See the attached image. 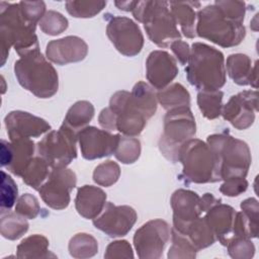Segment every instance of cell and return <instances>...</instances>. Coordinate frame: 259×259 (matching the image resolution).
Segmentation results:
<instances>
[{"mask_svg":"<svg viewBox=\"0 0 259 259\" xmlns=\"http://www.w3.org/2000/svg\"><path fill=\"white\" fill-rule=\"evenodd\" d=\"M35 27L36 24L23 16L18 3L0 2L1 66L5 64L11 47L20 57L39 50Z\"/></svg>","mask_w":259,"mask_h":259,"instance_id":"cell-1","label":"cell"},{"mask_svg":"<svg viewBox=\"0 0 259 259\" xmlns=\"http://www.w3.org/2000/svg\"><path fill=\"white\" fill-rule=\"evenodd\" d=\"M186 65V78L199 91H215L226 83L225 57L213 47L194 42Z\"/></svg>","mask_w":259,"mask_h":259,"instance_id":"cell-2","label":"cell"},{"mask_svg":"<svg viewBox=\"0 0 259 259\" xmlns=\"http://www.w3.org/2000/svg\"><path fill=\"white\" fill-rule=\"evenodd\" d=\"M18 83L39 98H50L59 88V76L54 66L39 50L20 57L14 64Z\"/></svg>","mask_w":259,"mask_h":259,"instance_id":"cell-3","label":"cell"},{"mask_svg":"<svg viewBox=\"0 0 259 259\" xmlns=\"http://www.w3.org/2000/svg\"><path fill=\"white\" fill-rule=\"evenodd\" d=\"M134 17L144 24L149 38L160 48L170 47L181 39V33L169 9V2L158 0L138 1L132 11Z\"/></svg>","mask_w":259,"mask_h":259,"instance_id":"cell-4","label":"cell"},{"mask_svg":"<svg viewBox=\"0 0 259 259\" xmlns=\"http://www.w3.org/2000/svg\"><path fill=\"white\" fill-rule=\"evenodd\" d=\"M178 162L183 166L181 176L185 182L201 184L222 180L218 157L209 146L199 139H191L182 145Z\"/></svg>","mask_w":259,"mask_h":259,"instance_id":"cell-5","label":"cell"},{"mask_svg":"<svg viewBox=\"0 0 259 259\" xmlns=\"http://www.w3.org/2000/svg\"><path fill=\"white\" fill-rule=\"evenodd\" d=\"M195 33L223 48L238 46L246 35L243 23L225 15L213 3L198 10Z\"/></svg>","mask_w":259,"mask_h":259,"instance_id":"cell-6","label":"cell"},{"mask_svg":"<svg viewBox=\"0 0 259 259\" xmlns=\"http://www.w3.org/2000/svg\"><path fill=\"white\" fill-rule=\"evenodd\" d=\"M206 144L221 163L222 180L245 178L251 165V152L248 145L228 132L207 137Z\"/></svg>","mask_w":259,"mask_h":259,"instance_id":"cell-7","label":"cell"},{"mask_svg":"<svg viewBox=\"0 0 259 259\" xmlns=\"http://www.w3.org/2000/svg\"><path fill=\"white\" fill-rule=\"evenodd\" d=\"M195 133V119L189 107L168 110L164 117L163 134L159 141L162 155L173 163L178 162L180 148L184 143L193 139Z\"/></svg>","mask_w":259,"mask_h":259,"instance_id":"cell-8","label":"cell"},{"mask_svg":"<svg viewBox=\"0 0 259 259\" xmlns=\"http://www.w3.org/2000/svg\"><path fill=\"white\" fill-rule=\"evenodd\" d=\"M77 134L64 123L57 131H50L37 143L36 151L49 166L54 168L67 167L77 157Z\"/></svg>","mask_w":259,"mask_h":259,"instance_id":"cell-9","label":"cell"},{"mask_svg":"<svg viewBox=\"0 0 259 259\" xmlns=\"http://www.w3.org/2000/svg\"><path fill=\"white\" fill-rule=\"evenodd\" d=\"M171 235L169 225L161 220H151L137 230L134 246L141 259H157L163 254Z\"/></svg>","mask_w":259,"mask_h":259,"instance_id":"cell-10","label":"cell"},{"mask_svg":"<svg viewBox=\"0 0 259 259\" xmlns=\"http://www.w3.org/2000/svg\"><path fill=\"white\" fill-rule=\"evenodd\" d=\"M77 183L76 174L67 167L54 168L38 192L44 202L54 209H64L70 203V193Z\"/></svg>","mask_w":259,"mask_h":259,"instance_id":"cell-11","label":"cell"},{"mask_svg":"<svg viewBox=\"0 0 259 259\" xmlns=\"http://www.w3.org/2000/svg\"><path fill=\"white\" fill-rule=\"evenodd\" d=\"M106 34L122 55L134 57L144 46V36L139 25L128 17L112 16L106 25Z\"/></svg>","mask_w":259,"mask_h":259,"instance_id":"cell-12","label":"cell"},{"mask_svg":"<svg viewBox=\"0 0 259 259\" xmlns=\"http://www.w3.org/2000/svg\"><path fill=\"white\" fill-rule=\"evenodd\" d=\"M116 117V131L126 137L139 136L147 123V118L133 104L131 92L120 90L115 92L108 106Z\"/></svg>","mask_w":259,"mask_h":259,"instance_id":"cell-13","label":"cell"},{"mask_svg":"<svg viewBox=\"0 0 259 259\" xmlns=\"http://www.w3.org/2000/svg\"><path fill=\"white\" fill-rule=\"evenodd\" d=\"M137 218V212L133 207L106 202L102 211L93 219V225L107 236L118 238L125 236L132 230Z\"/></svg>","mask_w":259,"mask_h":259,"instance_id":"cell-14","label":"cell"},{"mask_svg":"<svg viewBox=\"0 0 259 259\" xmlns=\"http://www.w3.org/2000/svg\"><path fill=\"white\" fill-rule=\"evenodd\" d=\"M77 139L83 158L95 160L114 154L120 135H111L95 126H85L78 132Z\"/></svg>","mask_w":259,"mask_h":259,"instance_id":"cell-15","label":"cell"},{"mask_svg":"<svg viewBox=\"0 0 259 259\" xmlns=\"http://www.w3.org/2000/svg\"><path fill=\"white\" fill-rule=\"evenodd\" d=\"M257 110V90H245L233 95L229 101L223 105L221 114L237 130H246L254 122Z\"/></svg>","mask_w":259,"mask_h":259,"instance_id":"cell-16","label":"cell"},{"mask_svg":"<svg viewBox=\"0 0 259 259\" xmlns=\"http://www.w3.org/2000/svg\"><path fill=\"white\" fill-rule=\"evenodd\" d=\"M1 166L16 176L23 173L24 168L33 158L34 143L31 139L20 138L5 141L1 140Z\"/></svg>","mask_w":259,"mask_h":259,"instance_id":"cell-17","label":"cell"},{"mask_svg":"<svg viewBox=\"0 0 259 259\" xmlns=\"http://www.w3.org/2000/svg\"><path fill=\"white\" fill-rule=\"evenodd\" d=\"M9 140L38 138L51 131L50 123L41 117L22 110L9 112L4 119Z\"/></svg>","mask_w":259,"mask_h":259,"instance_id":"cell-18","label":"cell"},{"mask_svg":"<svg viewBox=\"0 0 259 259\" xmlns=\"http://www.w3.org/2000/svg\"><path fill=\"white\" fill-rule=\"evenodd\" d=\"M178 74L177 62L166 51H153L146 62V76L153 88L161 90L175 79Z\"/></svg>","mask_w":259,"mask_h":259,"instance_id":"cell-19","label":"cell"},{"mask_svg":"<svg viewBox=\"0 0 259 259\" xmlns=\"http://www.w3.org/2000/svg\"><path fill=\"white\" fill-rule=\"evenodd\" d=\"M88 46L84 39L76 35H68L63 38L51 40L47 45V58L57 65L80 62L85 59Z\"/></svg>","mask_w":259,"mask_h":259,"instance_id":"cell-20","label":"cell"},{"mask_svg":"<svg viewBox=\"0 0 259 259\" xmlns=\"http://www.w3.org/2000/svg\"><path fill=\"white\" fill-rule=\"evenodd\" d=\"M173 209V228L180 229L202 213L200 196L191 190L178 189L171 196Z\"/></svg>","mask_w":259,"mask_h":259,"instance_id":"cell-21","label":"cell"},{"mask_svg":"<svg viewBox=\"0 0 259 259\" xmlns=\"http://www.w3.org/2000/svg\"><path fill=\"white\" fill-rule=\"evenodd\" d=\"M237 211L228 204L218 203L206 211L205 220L217 240L227 246L233 236V227Z\"/></svg>","mask_w":259,"mask_h":259,"instance_id":"cell-22","label":"cell"},{"mask_svg":"<svg viewBox=\"0 0 259 259\" xmlns=\"http://www.w3.org/2000/svg\"><path fill=\"white\" fill-rule=\"evenodd\" d=\"M106 203V193L99 187L84 185L78 188L75 206L80 215L85 219H95Z\"/></svg>","mask_w":259,"mask_h":259,"instance_id":"cell-23","label":"cell"},{"mask_svg":"<svg viewBox=\"0 0 259 259\" xmlns=\"http://www.w3.org/2000/svg\"><path fill=\"white\" fill-rule=\"evenodd\" d=\"M226 73L241 86L251 85L257 88V61L252 67L251 59L245 54L230 55L226 62Z\"/></svg>","mask_w":259,"mask_h":259,"instance_id":"cell-24","label":"cell"},{"mask_svg":"<svg viewBox=\"0 0 259 259\" xmlns=\"http://www.w3.org/2000/svg\"><path fill=\"white\" fill-rule=\"evenodd\" d=\"M199 6H200L199 2H192V1H170L169 2L170 11L176 22V25L180 26V29L183 35L188 38H193L196 36L195 8Z\"/></svg>","mask_w":259,"mask_h":259,"instance_id":"cell-25","label":"cell"},{"mask_svg":"<svg viewBox=\"0 0 259 259\" xmlns=\"http://www.w3.org/2000/svg\"><path fill=\"white\" fill-rule=\"evenodd\" d=\"M174 230L184 235L197 252L212 245L217 240L204 217H199L184 227Z\"/></svg>","mask_w":259,"mask_h":259,"instance_id":"cell-26","label":"cell"},{"mask_svg":"<svg viewBox=\"0 0 259 259\" xmlns=\"http://www.w3.org/2000/svg\"><path fill=\"white\" fill-rule=\"evenodd\" d=\"M133 104L147 118L152 117L157 110V95L153 87L144 81H139L131 92Z\"/></svg>","mask_w":259,"mask_h":259,"instance_id":"cell-27","label":"cell"},{"mask_svg":"<svg viewBox=\"0 0 259 259\" xmlns=\"http://www.w3.org/2000/svg\"><path fill=\"white\" fill-rule=\"evenodd\" d=\"M157 100L166 110L189 107L190 94L185 87L179 83H173L157 92Z\"/></svg>","mask_w":259,"mask_h":259,"instance_id":"cell-28","label":"cell"},{"mask_svg":"<svg viewBox=\"0 0 259 259\" xmlns=\"http://www.w3.org/2000/svg\"><path fill=\"white\" fill-rule=\"evenodd\" d=\"M49 240L38 234L31 235L20 242L17 246V258H48L56 257L49 251Z\"/></svg>","mask_w":259,"mask_h":259,"instance_id":"cell-29","label":"cell"},{"mask_svg":"<svg viewBox=\"0 0 259 259\" xmlns=\"http://www.w3.org/2000/svg\"><path fill=\"white\" fill-rule=\"evenodd\" d=\"M94 116V106L87 100H80L74 103L68 110L64 124L76 133L84 128Z\"/></svg>","mask_w":259,"mask_h":259,"instance_id":"cell-30","label":"cell"},{"mask_svg":"<svg viewBox=\"0 0 259 259\" xmlns=\"http://www.w3.org/2000/svg\"><path fill=\"white\" fill-rule=\"evenodd\" d=\"M27 219L16 211H2L0 220L1 236L8 240H17L28 230Z\"/></svg>","mask_w":259,"mask_h":259,"instance_id":"cell-31","label":"cell"},{"mask_svg":"<svg viewBox=\"0 0 259 259\" xmlns=\"http://www.w3.org/2000/svg\"><path fill=\"white\" fill-rule=\"evenodd\" d=\"M49 168L51 167L41 157H33L23 170L21 175L23 182L29 187L38 190L51 173Z\"/></svg>","mask_w":259,"mask_h":259,"instance_id":"cell-32","label":"cell"},{"mask_svg":"<svg viewBox=\"0 0 259 259\" xmlns=\"http://www.w3.org/2000/svg\"><path fill=\"white\" fill-rule=\"evenodd\" d=\"M224 93L221 90L199 91L197 94V104L202 115L207 119H214L222 113Z\"/></svg>","mask_w":259,"mask_h":259,"instance_id":"cell-33","label":"cell"},{"mask_svg":"<svg viewBox=\"0 0 259 259\" xmlns=\"http://www.w3.org/2000/svg\"><path fill=\"white\" fill-rule=\"evenodd\" d=\"M97 251V241L89 234L79 233L70 240L69 252L74 258H89L94 256Z\"/></svg>","mask_w":259,"mask_h":259,"instance_id":"cell-34","label":"cell"},{"mask_svg":"<svg viewBox=\"0 0 259 259\" xmlns=\"http://www.w3.org/2000/svg\"><path fill=\"white\" fill-rule=\"evenodd\" d=\"M141 155V143L134 137H121L114 152L115 158L123 164L136 162Z\"/></svg>","mask_w":259,"mask_h":259,"instance_id":"cell-35","label":"cell"},{"mask_svg":"<svg viewBox=\"0 0 259 259\" xmlns=\"http://www.w3.org/2000/svg\"><path fill=\"white\" fill-rule=\"evenodd\" d=\"M66 9L77 18H88L98 14L106 5V1H67Z\"/></svg>","mask_w":259,"mask_h":259,"instance_id":"cell-36","label":"cell"},{"mask_svg":"<svg viewBox=\"0 0 259 259\" xmlns=\"http://www.w3.org/2000/svg\"><path fill=\"white\" fill-rule=\"evenodd\" d=\"M120 176V168L113 161H105L95 167L93 172V180L100 186H111Z\"/></svg>","mask_w":259,"mask_h":259,"instance_id":"cell-37","label":"cell"},{"mask_svg":"<svg viewBox=\"0 0 259 259\" xmlns=\"http://www.w3.org/2000/svg\"><path fill=\"white\" fill-rule=\"evenodd\" d=\"M172 245L168 252V258H194L196 250L189 240L173 228L171 229Z\"/></svg>","mask_w":259,"mask_h":259,"instance_id":"cell-38","label":"cell"},{"mask_svg":"<svg viewBox=\"0 0 259 259\" xmlns=\"http://www.w3.org/2000/svg\"><path fill=\"white\" fill-rule=\"evenodd\" d=\"M41 31L49 35H57L65 31L68 27V19L58 11L49 10L39 21Z\"/></svg>","mask_w":259,"mask_h":259,"instance_id":"cell-39","label":"cell"},{"mask_svg":"<svg viewBox=\"0 0 259 259\" xmlns=\"http://www.w3.org/2000/svg\"><path fill=\"white\" fill-rule=\"evenodd\" d=\"M17 185L4 170L1 171V212L8 211L17 200Z\"/></svg>","mask_w":259,"mask_h":259,"instance_id":"cell-40","label":"cell"},{"mask_svg":"<svg viewBox=\"0 0 259 259\" xmlns=\"http://www.w3.org/2000/svg\"><path fill=\"white\" fill-rule=\"evenodd\" d=\"M39 210L40 207L37 198L30 193L22 194L16 200L15 211L28 220L35 219Z\"/></svg>","mask_w":259,"mask_h":259,"instance_id":"cell-41","label":"cell"},{"mask_svg":"<svg viewBox=\"0 0 259 259\" xmlns=\"http://www.w3.org/2000/svg\"><path fill=\"white\" fill-rule=\"evenodd\" d=\"M228 251L231 257L237 259H247L254 255L255 247L250 239L247 238H235L232 239L227 245Z\"/></svg>","mask_w":259,"mask_h":259,"instance_id":"cell-42","label":"cell"},{"mask_svg":"<svg viewBox=\"0 0 259 259\" xmlns=\"http://www.w3.org/2000/svg\"><path fill=\"white\" fill-rule=\"evenodd\" d=\"M214 4L220 8V10L227 15L229 18L243 23L245 12H246V3L243 1H232V0H219Z\"/></svg>","mask_w":259,"mask_h":259,"instance_id":"cell-43","label":"cell"},{"mask_svg":"<svg viewBox=\"0 0 259 259\" xmlns=\"http://www.w3.org/2000/svg\"><path fill=\"white\" fill-rule=\"evenodd\" d=\"M18 4L23 16L34 24L39 23L47 12L44 1H20Z\"/></svg>","mask_w":259,"mask_h":259,"instance_id":"cell-44","label":"cell"},{"mask_svg":"<svg viewBox=\"0 0 259 259\" xmlns=\"http://www.w3.org/2000/svg\"><path fill=\"white\" fill-rule=\"evenodd\" d=\"M105 258H134L132 246L127 241L120 240L111 242L104 253Z\"/></svg>","mask_w":259,"mask_h":259,"instance_id":"cell-45","label":"cell"},{"mask_svg":"<svg viewBox=\"0 0 259 259\" xmlns=\"http://www.w3.org/2000/svg\"><path fill=\"white\" fill-rule=\"evenodd\" d=\"M248 182L245 178H231L225 180L221 185L220 191L227 196H237L246 191Z\"/></svg>","mask_w":259,"mask_h":259,"instance_id":"cell-46","label":"cell"},{"mask_svg":"<svg viewBox=\"0 0 259 259\" xmlns=\"http://www.w3.org/2000/svg\"><path fill=\"white\" fill-rule=\"evenodd\" d=\"M171 50L181 65H186L190 56V48L187 42L179 39L171 44Z\"/></svg>","mask_w":259,"mask_h":259,"instance_id":"cell-47","label":"cell"},{"mask_svg":"<svg viewBox=\"0 0 259 259\" xmlns=\"http://www.w3.org/2000/svg\"><path fill=\"white\" fill-rule=\"evenodd\" d=\"M98 122L107 132L116 131V117L109 107L103 108L98 116Z\"/></svg>","mask_w":259,"mask_h":259,"instance_id":"cell-48","label":"cell"},{"mask_svg":"<svg viewBox=\"0 0 259 259\" xmlns=\"http://www.w3.org/2000/svg\"><path fill=\"white\" fill-rule=\"evenodd\" d=\"M221 202V199L215 198L211 193H205L200 197V206L202 209V212H206L209 208H211L213 205Z\"/></svg>","mask_w":259,"mask_h":259,"instance_id":"cell-49","label":"cell"},{"mask_svg":"<svg viewBox=\"0 0 259 259\" xmlns=\"http://www.w3.org/2000/svg\"><path fill=\"white\" fill-rule=\"evenodd\" d=\"M138 1H115V6L123 11H133Z\"/></svg>","mask_w":259,"mask_h":259,"instance_id":"cell-50","label":"cell"}]
</instances>
